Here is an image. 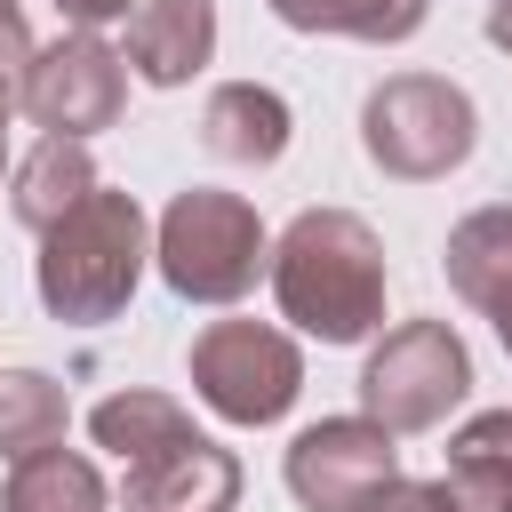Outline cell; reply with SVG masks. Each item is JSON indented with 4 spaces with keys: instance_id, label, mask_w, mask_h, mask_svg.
I'll return each mask as SVG.
<instances>
[{
    "instance_id": "1",
    "label": "cell",
    "mask_w": 512,
    "mask_h": 512,
    "mask_svg": "<svg viewBox=\"0 0 512 512\" xmlns=\"http://www.w3.org/2000/svg\"><path fill=\"white\" fill-rule=\"evenodd\" d=\"M272 296L320 344H368L384 328V240L352 208H304L272 240Z\"/></svg>"
},
{
    "instance_id": "2",
    "label": "cell",
    "mask_w": 512,
    "mask_h": 512,
    "mask_svg": "<svg viewBox=\"0 0 512 512\" xmlns=\"http://www.w3.org/2000/svg\"><path fill=\"white\" fill-rule=\"evenodd\" d=\"M144 264H152V224H144L136 192L96 184L72 216H56V224L40 232L32 288H40L48 320H64V328H104V320L128 312Z\"/></svg>"
},
{
    "instance_id": "3",
    "label": "cell",
    "mask_w": 512,
    "mask_h": 512,
    "mask_svg": "<svg viewBox=\"0 0 512 512\" xmlns=\"http://www.w3.org/2000/svg\"><path fill=\"white\" fill-rule=\"evenodd\" d=\"M152 264L184 304H240L272 272V240L240 192H176L152 224Z\"/></svg>"
},
{
    "instance_id": "4",
    "label": "cell",
    "mask_w": 512,
    "mask_h": 512,
    "mask_svg": "<svg viewBox=\"0 0 512 512\" xmlns=\"http://www.w3.org/2000/svg\"><path fill=\"white\" fill-rule=\"evenodd\" d=\"M472 144H480V112L440 72H392L360 104V152L400 184H432V176L464 168Z\"/></svg>"
},
{
    "instance_id": "5",
    "label": "cell",
    "mask_w": 512,
    "mask_h": 512,
    "mask_svg": "<svg viewBox=\"0 0 512 512\" xmlns=\"http://www.w3.org/2000/svg\"><path fill=\"white\" fill-rule=\"evenodd\" d=\"M192 392L224 416V424H280L304 392V352L288 328L272 320H208L192 336Z\"/></svg>"
},
{
    "instance_id": "6",
    "label": "cell",
    "mask_w": 512,
    "mask_h": 512,
    "mask_svg": "<svg viewBox=\"0 0 512 512\" xmlns=\"http://www.w3.org/2000/svg\"><path fill=\"white\" fill-rule=\"evenodd\" d=\"M464 392H472V352L448 320H400L360 368V416L384 424L392 440L448 424V408Z\"/></svg>"
},
{
    "instance_id": "7",
    "label": "cell",
    "mask_w": 512,
    "mask_h": 512,
    "mask_svg": "<svg viewBox=\"0 0 512 512\" xmlns=\"http://www.w3.org/2000/svg\"><path fill=\"white\" fill-rule=\"evenodd\" d=\"M16 112H32V128L88 144L96 128H112L128 112V56L104 48L96 32H64L48 48H32V64L16 72Z\"/></svg>"
},
{
    "instance_id": "8",
    "label": "cell",
    "mask_w": 512,
    "mask_h": 512,
    "mask_svg": "<svg viewBox=\"0 0 512 512\" xmlns=\"http://www.w3.org/2000/svg\"><path fill=\"white\" fill-rule=\"evenodd\" d=\"M400 472V448L368 416H320L288 440V496L304 512H360Z\"/></svg>"
},
{
    "instance_id": "9",
    "label": "cell",
    "mask_w": 512,
    "mask_h": 512,
    "mask_svg": "<svg viewBox=\"0 0 512 512\" xmlns=\"http://www.w3.org/2000/svg\"><path fill=\"white\" fill-rule=\"evenodd\" d=\"M232 496H240V456L216 448L208 432H192L144 464H120L128 512H232Z\"/></svg>"
},
{
    "instance_id": "10",
    "label": "cell",
    "mask_w": 512,
    "mask_h": 512,
    "mask_svg": "<svg viewBox=\"0 0 512 512\" xmlns=\"http://www.w3.org/2000/svg\"><path fill=\"white\" fill-rule=\"evenodd\" d=\"M208 56H216V0H136L128 72L144 88H184Z\"/></svg>"
},
{
    "instance_id": "11",
    "label": "cell",
    "mask_w": 512,
    "mask_h": 512,
    "mask_svg": "<svg viewBox=\"0 0 512 512\" xmlns=\"http://www.w3.org/2000/svg\"><path fill=\"white\" fill-rule=\"evenodd\" d=\"M288 136H296L288 104H280L272 88H256V80H224V88H208V104H200V144H208L216 160H232V168H272V160L288 152Z\"/></svg>"
},
{
    "instance_id": "12",
    "label": "cell",
    "mask_w": 512,
    "mask_h": 512,
    "mask_svg": "<svg viewBox=\"0 0 512 512\" xmlns=\"http://www.w3.org/2000/svg\"><path fill=\"white\" fill-rule=\"evenodd\" d=\"M440 264H448V288H456L472 312H488V320H496V312L512 304V200L472 208V216L448 232Z\"/></svg>"
},
{
    "instance_id": "13",
    "label": "cell",
    "mask_w": 512,
    "mask_h": 512,
    "mask_svg": "<svg viewBox=\"0 0 512 512\" xmlns=\"http://www.w3.org/2000/svg\"><path fill=\"white\" fill-rule=\"evenodd\" d=\"M96 184H104V176H96L88 144H72V136H40V144L24 152V168H16L8 208H16V224H24V232H48V224H56V216H72Z\"/></svg>"
},
{
    "instance_id": "14",
    "label": "cell",
    "mask_w": 512,
    "mask_h": 512,
    "mask_svg": "<svg viewBox=\"0 0 512 512\" xmlns=\"http://www.w3.org/2000/svg\"><path fill=\"white\" fill-rule=\"evenodd\" d=\"M440 480H448L456 512H512V408L472 416L448 440V472Z\"/></svg>"
},
{
    "instance_id": "15",
    "label": "cell",
    "mask_w": 512,
    "mask_h": 512,
    "mask_svg": "<svg viewBox=\"0 0 512 512\" xmlns=\"http://www.w3.org/2000/svg\"><path fill=\"white\" fill-rule=\"evenodd\" d=\"M88 432H96V448H104V456L144 464V456H160V448L192 440V416H184L168 392H112V400H96Z\"/></svg>"
},
{
    "instance_id": "16",
    "label": "cell",
    "mask_w": 512,
    "mask_h": 512,
    "mask_svg": "<svg viewBox=\"0 0 512 512\" xmlns=\"http://www.w3.org/2000/svg\"><path fill=\"white\" fill-rule=\"evenodd\" d=\"M0 512H104V472L80 448H40L8 472Z\"/></svg>"
},
{
    "instance_id": "17",
    "label": "cell",
    "mask_w": 512,
    "mask_h": 512,
    "mask_svg": "<svg viewBox=\"0 0 512 512\" xmlns=\"http://www.w3.org/2000/svg\"><path fill=\"white\" fill-rule=\"evenodd\" d=\"M288 32H336V40H368V48H392L424 24L432 0H264Z\"/></svg>"
},
{
    "instance_id": "18",
    "label": "cell",
    "mask_w": 512,
    "mask_h": 512,
    "mask_svg": "<svg viewBox=\"0 0 512 512\" xmlns=\"http://www.w3.org/2000/svg\"><path fill=\"white\" fill-rule=\"evenodd\" d=\"M64 424H72V400H64L56 376H40V368H8L0 376V464H24L40 448H56Z\"/></svg>"
},
{
    "instance_id": "19",
    "label": "cell",
    "mask_w": 512,
    "mask_h": 512,
    "mask_svg": "<svg viewBox=\"0 0 512 512\" xmlns=\"http://www.w3.org/2000/svg\"><path fill=\"white\" fill-rule=\"evenodd\" d=\"M360 512H456V496H448V480H408V472H392Z\"/></svg>"
},
{
    "instance_id": "20",
    "label": "cell",
    "mask_w": 512,
    "mask_h": 512,
    "mask_svg": "<svg viewBox=\"0 0 512 512\" xmlns=\"http://www.w3.org/2000/svg\"><path fill=\"white\" fill-rule=\"evenodd\" d=\"M24 64H32V32H24V8H16V0H0V72L16 80Z\"/></svg>"
},
{
    "instance_id": "21",
    "label": "cell",
    "mask_w": 512,
    "mask_h": 512,
    "mask_svg": "<svg viewBox=\"0 0 512 512\" xmlns=\"http://www.w3.org/2000/svg\"><path fill=\"white\" fill-rule=\"evenodd\" d=\"M64 8V24L72 32H104V24H120L128 16V0H56Z\"/></svg>"
},
{
    "instance_id": "22",
    "label": "cell",
    "mask_w": 512,
    "mask_h": 512,
    "mask_svg": "<svg viewBox=\"0 0 512 512\" xmlns=\"http://www.w3.org/2000/svg\"><path fill=\"white\" fill-rule=\"evenodd\" d=\"M488 40L512 56V0H488Z\"/></svg>"
},
{
    "instance_id": "23",
    "label": "cell",
    "mask_w": 512,
    "mask_h": 512,
    "mask_svg": "<svg viewBox=\"0 0 512 512\" xmlns=\"http://www.w3.org/2000/svg\"><path fill=\"white\" fill-rule=\"evenodd\" d=\"M8 120H16V80L0 72V160H8Z\"/></svg>"
},
{
    "instance_id": "24",
    "label": "cell",
    "mask_w": 512,
    "mask_h": 512,
    "mask_svg": "<svg viewBox=\"0 0 512 512\" xmlns=\"http://www.w3.org/2000/svg\"><path fill=\"white\" fill-rule=\"evenodd\" d=\"M496 344H504V352H512V304H504V312H496Z\"/></svg>"
}]
</instances>
